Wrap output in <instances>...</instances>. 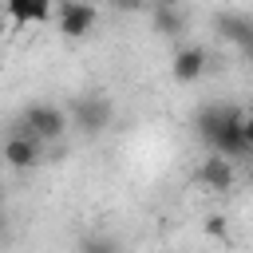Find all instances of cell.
<instances>
[{
	"instance_id": "6da1fadb",
	"label": "cell",
	"mask_w": 253,
	"mask_h": 253,
	"mask_svg": "<svg viewBox=\"0 0 253 253\" xmlns=\"http://www.w3.org/2000/svg\"><path fill=\"white\" fill-rule=\"evenodd\" d=\"M67 126H71V119H67L59 107H51V103H32V107L24 111V134L40 138L43 146H47V142H59Z\"/></svg>"
},
{
	"instance_id": "7a4b0ae2",
	"label": "cell",
	"mask_w": 253,
	"mask_h": 253,
	"mask_svg": "<svg viewBox=\"0 0 253 253\" xmlns=\"http://www.w3.org/2000/svg\"><path fill=\"white\" fill-rule=\"evenodd\" d=\"M99 24V8L95 4H75V0H63L55 4V32L67 36V40H83L91 36Z\"/></svg>"
},
{
	"instance_id": "3957f363",
	"label": "cell",
	"mask_w": 253,
	"mask_h": 253,
	"mask_svg": "<svg viewBox=\"0 0 253 253\" xmlns=\"http://www.w3.org/2000/svg\"><path fill=\"white\" fill-rule=\"evenodd\" d=\"M0 158H4V166H8V170H32V166H40V162H43V142H40V138H32V134H24V130H16V134H8V138H4Z\"/></svg>"
},
{
	"instance_id": "277c9868",
	"label": "cell",
	"mask_w": 253,
	"mask_h": 253,
	"mask_svg": "<svg viewBox=\"0 0 253 253\" xmlns=\"http://www.w3.org/2000/svg\"><path fill=\"white\" fill-rule=\"evenodd\" d=\"M194 178H198L206 190H217V194H225V190H233V182H237V170H233V162H229V158H221V154H213V150H210V154L198 162Z\"/></svg>"
},
{
	"instance_id": "5b68a950",
	"label": "cell",
	"mask_w": 253,
	"mask_h": 253,
	"mask_svg": "<svg viewBox=\"0 0 253 253\" xmlns=\"http://www.w3.org/2000/svg\"><path fill=\"white\" fill-rule=\"evenodd\" d=\"M0 8L12 20V28H40V24L55 20V4H47V0H8Z\"/></svg>"
},
{
	"instance_id": "8992f818",
	"label": "cell",
	"mask_w": 253,
	"mask_h": 253,
	"mask_svg": "<svg viewBox=\"0 0 253 253\" xmlns=\"http://www.w3.org/2000/svg\"><path fill=\"white\" fill-rule=\"evenodd\" d=\"M170 75H174L178 83H198V79L206 75V51H202V47H182V51L174 55V63H170Z\"/></svg>"
},
{
	"instance_id": "52a82bcc",
	"label": "cell",
	"mask_w": 253,
	"mask_h": 253,
	"mask_svg": "<svg viewBox=\"0 0 253 253\" xmlns=\"http://www.w3.org/2000/svg\"><path fill=\"white\" fill-rule=\"evenodd\" d=\"M150 16H154V28H158L162 36H178V32H182V12H178V8H170V4H158Z\"/></svg>"
},
{
	"instance_id": "ba28073f",
	"label": "cell",
	"mask_w": 253,
	"mask_h": 253,
	"mask_svg": "<svg viewBox=\"0 0 253 253\" xmlns=\"http://www.w3.org/2000/svg\"><path fill=\"white\" fill-rule=\"evenodd\" d=\"M83 115H87V119H83L79 126H83V130H99V126H103V119H107V103H103V99H99V103H95V99H87V103H83Z\"/></svg>"
},
{
	"instance_id": "9c48e42d",
	"label": "cell",
	"mask_w": 253,
	"mask_h": 253,
	"mask_svg": "<svg viewBox=\"0 0 253 253\" xmlns=\"http://www.w3.org/2000/svg\"><path fill=\"white\" fill-rule=\"evenodd\" d=\"M206 233H210V237H225V217H221V213H210V217H206Z\"/></svg>"
},
{
	"instance_id": "30bf717a",
	"label": "cell",
	"mask_w": 253,
	"mask_h": 253,
	"mask_svg": "<svg viewBox=\"0 0 253 253\" xmlns=\"http://www.w3.org/2000/svg\"><path fill=\"white\" fill-rule=\"evenodd\" d=\"M241 130H245V142H249V150H253V107L245 111V119H241Z\"/></svg>"
},
{
	"instance_id": "8fae6325",
	"label": "cell",
	"mask_w": 253,
	"mask_h": 253,
	"mask_svg": "<svg viewBox=\"0 0 253 253\" xmlns=\"http://www.w3.org/2000/svg\"><path fill=\"white\" fill-rule=\"evenodd\" d=\"M8 32H16V28H12V20H8V16H4V8H0V47H4Z\"/></svg>"
},
{
	"instance_id": "7c38bea8",
	"label": "cell",
	"mask_w": 253,
	"mask_h": 253,
	"mask_svg": "<svg viewBox=\"0 0 253 253\" xmlns=\"http://www.w3.org/2000/svg\"><path fill=\"white\" fill-rule=\"evenodd\" d=\"M0 241H4V210H0Z\"/></svg>"
},
{
	"instance_id": "4fadbf2b",
	"label": "cell",
	"mask_w": 253,
	"mask_h": 253,
	"mask_svg": "<svg viewBox=\"0 0 253 253\" xmlns=\"http://www.w3.org/2000/svg\"><path fill=\"white\" fill-rule=\"evenodd\" d=\"M249 182H253V162H249Z\"/></svg>"
},
{
	"instance_id": "5bb4252c",
	"label": "cell",
	"mask_w": 253,
	"mask_h": 253,
	"mask_svg": "<svg viewBox=\"0 0 253 253\" xmlns=\"http://www.w3.org/2000/svg\"><path fill=\"white\" fill-rule=\"evenodd\" d=\"M0 206H4V186H0Z\"/></svg>"
}]
</instances>
